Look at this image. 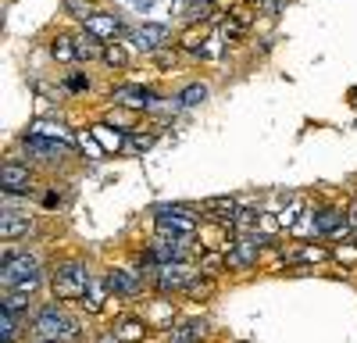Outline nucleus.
<instances>
[{"mask_svg":"<svg viewBox=\"0 0 357 343\" xmlns=\"http://www.w3.org/2000/svg\"><path fill=\"white\" fill-rule=\"evenodd\" d=\"M43 343H65V340H43Z\"/></svg>","mask_w":357,"mask_h":343,"instance_id":"e433bc0d","label":"nucleus"},{"mask_svg":"<svg viewBox=\"0 0 357 343\" xmlns=\"http://www.w3.org/2000/svg\"><path fill=\"white\" fill-rule=\"evenodd\" d=\"M143 333H146V322L136 319V314H126V319H118V326H114V336L122 343H136V340H143Z\"/></svg>","mask_w":357,"mask_h":343,"instance_id":"dca6fc26","label":"nucleus"},{"mask_svg":"<svg viewBox=\"0 0 357 343\" xmlns=\"http://www.w3.org/2000/svg\"><path fill=\"white\" fill-rule=\"evenodd\" d=\"M29 297L33 294H25V290H4V311H11V314L29 311Z\"/></svg>","mask_w":357,"mask_h":343,"instance_id":"b1692460","label":"nucleus"},{"mask_svg":"<svg viewBox=\"0 0 357 343\" xmlns=\"http://www.w3.org/2000/svg\"><path fill=\"white\" fill-rule=\"evenodd\" d=\"M211 11H215V0H190V4H186V22L197 25L204 18H211Z\"/></svg>","mask_w":357,"mask_h":343,"instance_id":"5701e85b","label":"nucleus"},{"mask_svg":"<svg viewBox=\"0 0 357 343\" xmlns=\"http://www.w3.org/2000/svg\"><path fill=\"white\" fill-rule=\"evenodd\" d=\"M301 211H304V200H293L289 208H282L279 225H282V229H296V218H301Z\"/></svg>","mask_w":357,"mask_h":343,"instance_id":"a878e982","label":"nucleus"},{"mask_svg":"<svg viewBox=\"0 0 357 343\" xmlns=\"http://www.w3.org/2000/svg\"><path fill=\"white\" fill-rule=\"evenodd\" d=\"M0 279H4V290H25L33 294L40 286V257L36 254H4V268H0Z\"/></svg>","mask_w":357,"mask_h":343,"instance_id":"f257e3e1","label":"nucleus"},{"mask_svg":"<svg viewBox=\"0 0 357 343\" xmlns=\"http://www.w3.org/2000/svg\"><path fill=\"white\" fill-rule=\"evenodd\" d=\"M114 104H122V107H136L143 111L146 104H154L151 93L143 90V86H122V90H114Z\"/></svg>","mask_w":357,"mask_h":343,"instance_id":"4468645a","label":"nucleus"},{"mask_svg":"<svg viewBox=\"0 0 357 343\" xmlns=\"http://www.w3.org/2000/svg\"><path fill=\"white\" fill-rule=\"evenodd\" d=\"M154 229H158V236H161V240L186 243V240H193V233H197V211H193V208H183V204L161 208Z\"/></svg>","mask_w":357,"mask_h":343,"instance_id":"f03ea898","label":"nucleus"},{"mask_svg":"<svg viewBox=\"0 0 357 343\" xmlns=\"http://www.w3.org/2000/svg\"><path fill=\"white\" fill-rule=\"evenodd\" d=\"M57 204H61V193H47L43 197V208H57Z\"/></svg>","mask_w":357,"mask_h":343,"instance_id":"72a5a7b5","label":"nucleus"},{"mask_svg":"<svg viewBox=\"0 0 357 343\" xmlns=\"http://www.w3.org/2000/svg\"><path fill=\"white\" fill-rule=\"evenodd\" d=\"M25 154H33L36 161H57L68 154V143H57V139H40V136H25Z\"/></svg>","mask_w":357,"mask_h":343,"instance_id":"0eeeda50","label":"nucleus"},{"mask_svg":"<svg viewBox=\"0 0 357 343\" xmlns=\"http://www.w3.org/2000/svg\"><path fill=\"white\" fill-rule=\"evenodd\" d=\"M100 343H122V340H118L114 333H107V336H100Z\"/></svg>","mask_w":357,"mask_h":343,"instance_id":"c9c22d12","label":"nucleus"},{"mask_svg":"<svg viewBox=\"0 0 357 343\" xmlns=\"http://www.w3.org/2000/svg\"><path fill=\"white\" fill-rule=\"evenodd\" d=\"M0 186H4V193H25L29 186H33V168L29 165H4V172H0Z\"/></svg>","mask_w":357,"mask_h":343,"instance_id":"6e6552de","label":"nucleus"},{"mask_svg":"<svg viewBox=\"0 0 357 343\" xmlns=\"http://www.w3.org/2000/svg\"><path fill=\"white\" fill-rule=\"evenodd\" d=\"M33 329L40 340H79V322H72L61 307H43Z\"/></svg>","mask_w":357,"mask_h":343,"instance_id":"7ed1b4c3","label":"nucleus"},{"mask_svg":"<svg viewBox=\"0 0 357 343\" xmlns=\"http://www.w3.org/2000/svg\"><path fill=\"white\" fill-rule=\"evenodd\" d=\"M82 29L89 36H97V40H114V36H122V22H118L114 15H89L82 22Z\"/></svg>","mask_w":357,"mask_h":343,"instance_id":"9d476101","label":"nucleus"},{"mask_svg":"<svg viewBox=\"0 0 357 343\" xmlns=\"http://www.w3.org/2000/svg\"><path fill=\"white\" fill-rule=\"evenodd\" d=\"M33 218H29V215H15V211H4V215H0V236H4V240H22V236H29V233H33Z\"/></svg>","mask_w":357,"mask_h":343,"instance_id":"9b49d317","label":"nucleus"},{"mask_svg":"<svg viewBox=\"0 0 357 343\" xmlns=\"http://www.w3.org/2000/svg\"><path fill=\"white\" fill-rule=\"evenodd\" d=\"M50 50H54V57H57V61H79V50H75V36H57Z\"/></svg>","mask_w":357,"mask_h":343,"instance_id":"4be33fe9","label":"nucleus"},{"mask_svg":"<svg viewBox=\"0 0 357 343\" xmlns=\"http://www.w3.org/2000/svg\"><path fill=\"white\" fill-rule=\"evenodd\" d=\"M107 286H111V294H122V297H136L139 294V279L129 275V272H107Z\"/></svg>","mask_w":357,"mask_h":343,"instance_id":"f3484780","label":"nucleus"},{"mask_svg":"<svg viewBox=\"0 0 357 343\" xmlns=\"http://www.w3.org/2000/svg\"><path fill=\"white\" fill-rule=\"evenodd\" d=\"M329 257V250L325 247H304L301 254H296V261H304V265H318V261H325Z\"/></svg>","mask_w":357,"mask_h":343,"instance_id":"cd10ccee","label":"nucleus"},{"mask_svg":"<svg viewBox=\"0 0 357 343\" xmlns=\"http://www.w3.org/2000/svg\"><path fill=\"white\" fill-rule=\"evenodd\" d=\"M129 143H132V151H151L154 147V136H132Z\"/></svg>","mask_w":357,"mask_h":343,"instance_id":"473e14b6","label":"nucleus"},{"mask_svg":"<svg viewBox=\"0 0 357 343\" xmlns=\"http://www.w3.org/2000/svg\"><path fill=\"white\" fill-rule=\"evenodd\" d=\"M165 40H168V29H165V25H158V22L136 29V47H143V50H158Z\"/></svg>","mask_w":357,"mask_h":343,"instance_id":"2eb2a0df","label":"nucleus"},{"mask_svg":"<svg viewBox=\"0 0 357 343\" xmlns=\"http://www.w3.org/2000/svg\"><path fill=\"white\" fill-rule=\"evenodd\" d=\"M197 268L175 261V265H161L158 268V286L161 290H186V286H197Z\"/></svg>","mask_w":357,"mask_h":343,"instance_id":"423d86ee","label":"nucleus"},{"mask_svg":"<svg viewBox=\"0 0 357 343\" xmlns=\"http://www.w3.org/2000/svg\"><path fill=\"white\" fill-rule=\"evenodd\" d=\"M207 43H211V29H204V25H200V29L193 25L190 33L183 36V50H197V54H200Z\"/></svg>","mask_w":357,"mask_h":343,"instance_id":"412c9836","label":"nucleus"},{"mask_svg":"<svg viewBox=\"0 0 357 343\" xmlns=\"http://www.w3.org/2000/svg\"><path fill=\"white\" fill-rule=\"evenodd\" d=\"M107 290H111V286L107 282H89L86 286V294H82V300H86V311H104V297H107Z\"/></svg>","mask_w":357,"mask_h":343,"instance_id":"aec40b11","label":"nucleus"},{"mask_svg":"<svg viewBox=\"0 0 357 343\" xmlns=\"http://www.w3.org/2000/svg\"><path fill=\"white\" fill-rule=\"evenodd\" d=\"M204 333H207V322L193 319V322H183V326H172V340L168 343H200Z\"/></svg>","mask_w":357,"mask_h":343,"instance_id":"f8f14e48","label":"nucleus"},{"mask_svg":"<svg viewBox=\"0 0 357 343\" xmlns=\"http://www.w3.org/2000/svg\"><path fill=\"white\" fill-rule=\"evenodd\" d=\"M261 243H264V236H240L229 250H225V265L229 268H250V265H257V254H261Z\"/></svg>","mask_w":357,"mask_h":343,"instance_id":"39448f33","label":"nucleus"},{"mask_svg":"<svg viewBox=\"0 0 357 343\" xmlns=\"http://www.w3.org/2000/svg\"><path fill=\"white\" fill-rule=\"evenodd\" d=\"M65 8H68L72 15H79L82 22H86L89 15H93V11H89V0H65Z\"/></svg>","mask_w":357,"mask_h":343,"instance_id":"7c9ffc66","label":"nucleus"},{"mask_svg":"<svg viewBox=\"0 0 357 343\" xmlns=\"http://www.w3.org/2000/svg\"><path fill=\"white\" fill-rule=\"evenodd\" d=\"M286 8V0H254V11H261V15H279Z\"/></svg>","mask_w":357,"mask_h":343,"instance_id":"c756f323","label":"nucleus"},{"mask_svg":"<svg viewBox=\"0 0 357 343\" xmlns=\"http://www.w3.org/2000/svg\"><path fill=\"white\" fill-rule=\"evenodd\" d=\"M29 136H40V139H57V143H72V132H68L61 122H47V119H40V122L29 125Z\"/></svg>","mask_w":357,"mask_h":343,"instance_id":"ddd939ff","label":"nucleus"},{"mask_svg":"<svg viewBox=\"0 0 357 343\" xmlns=\"http://www.w3.org/2000/svg\"><path fill=\"white\" fill-rule=\"evenodd\" d=\"M200 215L215 218V222H222V225H232L236 215H240V200H232V197H211V200L204 204Z\"/></svg>","mask_w":357,"mask_h":343,"instance_id":"1a4fd4ad","label":"nucleus"},{"mask_svg":"<svg viewBox=\"0 0 357 343\" xmlns=\"http://www.w3.org/2000/svg\"><path fill=\"white\" fill-rule=\"evenodd\" d=\"M247 25H250V15H247V11H232V15L222 22L218 33H222V40H240V36L247 33Z\"/></svg>","mask_w":357,"mask_h":343,"instance_id":"a211bd4d","label":"nucleus"},{"mask_svg":"<svg viewBox=\"0 0 357 343\" xmlns=\"http://www.w3.org/2000/svg\"><path fill=\"white\" fill-rule=\"evenodd\" d=\"M86 286H89V275H86V265H82V261L57 265V272H54V297H57V300H75V297H82Z\"/></svg>","mask_w":357,"mask_h":343,"instance_id":"20e7f679","label":"nucleus"},{"mask_svg":"<svg viewBox=\"0 0 357 343\" xmlns=\"http://www.w3.org/2000/svg\"><path fill=\"white\" fill-rule=\"evenodd\" d=\"M75 50H79V61H97V57H104V47L97 36H89L86 29L75 36Z\"/></svg>","mask_w":357,"mask_h":343,"instance_id":"6ab92c4d","label":"nucleus"},{"mask_svg":"<svg viewBox=\"0 0 357 343\" xmlns=\"http://www.w3.org/2000/svg\"><path fill=\"white\" fill-rule=\"evenodd\" d=\"M65 86H68L72 93H82V90H89V79H86L82 72H75V75H68V82H65Z\"/></svg>","mask_w":357,"mask_h":343,"instance_id":"2f4dec72","label":"nucleus"},{"mask_svg":"<svg viewBox=\"0 0 357 343\" xmlns=\"http://www.w3.org/2000/svg\"><path fill=\"white\" fill-rule=\"evenodd\" d=\"M104 61L114 65V68H126V65H129V54H126L122 47H107V50H104Z\"/></svg>","mask_w":357,"mask_h":343,"instance_id":"c85d7f7f","label":"nucleus"},{"mask_svg":"<svg viewBox=\"0 0 357 343\" xmlns=\"http://www.w3.org/2000/svg\"><path fill=\"white\" fill-rule=\"evenodd\" d=\"M347 222H350V229H354V236H357V204L347 211Z\"/></svg>","mask_w":357,"mask_h":343,"instance_id":"f704fd0d","label":"nucleus"},{"mask_svg":"<svg viewBox=\"0 0 357 343\" xmlns=\"http://www.w3.org/2000/svg\"><path fill=\"white\" fill-rule=\"evenodd\" d=\"M178 100H183L186 107H193V104L207 100V86H204V82H193V86H186V90H183V97H178Z\"/></svg>","mask_w":357,"mask_h":343,"instance_id":"bb28decb","label":"nucleus"},{"mask_svg":"<svg viewBox=\"0 0 357 343\" xmlns=\"http://www.w3.org/2000/svg\"><path fill=\"white\" fill-rule=\"evenodd\" d=\"M93 136L104 143V151H118V147H122V132L111 129V125H93Z\"/></svg>","mask_w":357,"mask_h":343,"instance_id":"393cba45","label":"nucleus"}]
</instances>
